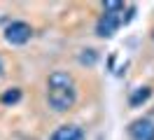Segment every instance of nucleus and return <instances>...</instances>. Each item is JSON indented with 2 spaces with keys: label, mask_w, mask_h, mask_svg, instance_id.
I'll use <instances>...</instances> for the list:
<instances>
[{
  "label": "nucleus",
  "mask_w": 154,
  "mask_h": 140,
  "mask_svg": "<svg viewBox=\"0 0 154 140\" xmlns=\"http://www.w3.org/2000/svg\"><path fill=\"white\" fill-rule=\"evenodd\" d=\"M33 35V30L26 21H12L10 26L5 28V40L10 45H26Z\"/></svg>",
  "instance_id": "nucleus-3"
},
{
  "label": "nucleus",
  "mask_w": 154,
  "mask_h": 140,
  "mask_svg": "<svg viewBox=\"0 0 154 140\" xmlns=\"http://www.w3.org/2000/svg\"><path fill=\"white\" fill-rule=\"evenodd\" d=\"M47 101L56 112H66L75 105L77 91H75V79L63 70H54L47 79Z\"/></svg>",
  "instance_id": "nucleus-1"
},
{
  "label": "nucleus",
  "mask_w": 154,
  "mask_h": 140,
  "mask_svg": "<svg viewBox=\"0 0 154 140\" xmlns=\"http://www.w3.org/2000/svg\"><path fill=\"white\" fill-rule=\"evenodd\" d=\"M0 101H2V105H14V103H19L21 101V89H10V91H5L0 96Z\"/></svg>",
  "instance_id": "nucleus-6"
},
{
  "label": "nucleus",
  "mask_w": 154,
  "mask_h": 140,
  "mask_svg": "<svg viewBox=\"0 0 154 140\" xmlns=\"http://www.w3.org/2000/svg\"><path fill=\"white\" fill-rule=\"evenodd\" d=\"M0 75H2V61H0Z\"/></svg>",
  "instance_id": "nucleus-9"
},
{
  "label": "nucleus",
  "mask_w": 154,
  "mask_h": 140,
  "mask_svg": "<svg viewBox=\"0 0 154 140\" xmlns=\"http://www.w3.org/2000/svg\"><path fill=\"white\" fill-rule=\"evenodd\" d=\"M51 140H84V131L79 129V126L68 124V126H61V129L54 131Z\"/></svg>",
  "instance_id": "nucleus-5"
},
{
  "label": "nucleus",
  "mask_w": 154,
  "mask_h": 140,
  "mask_svg": "<svg viewBox=\"0 0 154 140\" xmlns=\"http://www.w3.org/2000/svg\"><path fill=\"white\" fill-rule=\"evenodd\" d=\"M107 9H124V2H103V12Z\"/></svg>",
  "instance_id": "nucleus-8"
},
{
  "label": "nucleus",
  "mask_w": 154,
  "mask_h": 140,
  "mask_svg": "<svg viewBox=\"0 0 154 140\" xmlns=\"http://www.w3.org/2000/svg\"><path fill=\"white\" fill-rule=\"evenodd\" d=\"M133 140H154V121L152 119H135L131 124Z\"/></svg>",
  "instance_id": "nucleus-4"
},
{
  "label": "nucleus",
  "mask_w": 154,
  "mask_h": 140,
  "mask_svg": "<svg viewBox=\"0 0 154 140\" xmlns=\"http://www.w3.org/2000/svg\"><path fill=\"white\" fill-rule=\"evenodd\" d=\"M124 23V9H107L103 12V17L98 21L96 26V33L100 37H112L115 35V30Z\"/></svg>",
  "instance_id": "nucleus-2"
},
{
  "label": "nucleus",
  "mask_w": 154,
  "mask_h": 140,
  "mask_svg": "<svg viewBox=\"0 0 154 140\" xmlns=\"http://www.w3.org/2000/svg\"><path fill=\"white\" fill-rule=\"evenodd\" d=\"M149 96H152V91H149L147 86H143V89H138V91L131 96V101H128V103H131L133 107H138V105H140V103H145L147 98H149Z\"/></svg>",
  "instance_id": "nucleus-7"
}]
</instances>
